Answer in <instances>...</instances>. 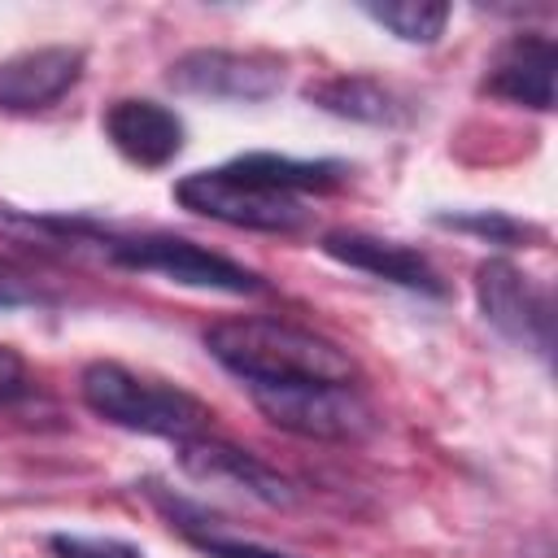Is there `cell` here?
I'll return each mask as SVG.
<instances>
[{"label":"cell","mask_w":558,"mask_h":558,"mask_svg":"<svg viewBox=\"0 0 558 558\" xmlns=\"http://www.w3.org/2000/svg\"><path fill=\"white\" fill-rule=\"evenodd\" d=\"M205 349L248 388L288 384H357V362L327 336L279 318H222L205 331Z\"/></svg>","instance_id":"6da1fadb"},{"label":"cell","mask_w":558,"mask_h":558,"mask_svg":"<svg viewBox=\"0 0 558 558\" xmlns=\"http://www.w3.org/2000/svg\"><path fill=\"white\" fill-rule=\"evenodd\" d=\"M78 392L92 414H100L113 427L144 432V436H166V440H187L205 436L209 427V405L174 384L144 379L126 371L122 362H92L78 375Z\"/></svg>","instance_id":"7a4b0ae2"},{"label":"cell","mask_w":558,"mask_h":558,"mask_svg":"<svg viewBox=\"0 0 558 558\" xmlns=\"http://www.w3.org/2000/svg\"><path fill=\"white\" fill-rule=\"evenodd\" d=\"M118 266H131V270H153L170 283H183V288H205V292H227V296H248V292H262V275L222 257V253H209L183 235H161V231H148V235H109L105 231V244H100Z\"/></svg>","instance_id":"3957f363"},{"label":"cell","mask_w":558,"mask_h":558,"mask_svg":"<svg viewBox=\"0 0 558 558\" xmlns=\"http://www.w3.org/2000/svg\"><path fill=\"white\" fill-rule=\"evenodd\" d=\"M174 201L201 218L227 222V227H244V231H301L305 227V205L288 192L262 187L227 166L218 170H196L187 179L174 183Z\"/></svg>","instance_id":"277c9868"},{"label":"cell","mask_w":558,"mask_h":558,"mask_svg":"<svg viewBox=\"0 0 558 558\" xmlns=\"http://www.w3.org/2000/svg\"><path fill=\"white\" fill-rule=\"evenodd\" d=\"M248 392L275 427L305 440H357L375 427V410L366 405L357 384H288Z\"/></svg>","instance_id":"5b68a950"},{"label":"cell","mask_w":558,"mask_h":558,"mask_svg":"<svg viewBox=\"0 0 558 558\" xmlns=\"http://www.w3.org/2000/svg\"><path fill=\"white\" fill-rule=\"evenodd\" d=\"M475 301L488 327L506 340L532 349L536 357L554 353V296L545 283L523 275L506 257H488L475 266Z\"/></svg>","instance_id":"8992f818"},{"label":"cell","mask_w":558,"mask_h":558,"mask_svg":"<svg viewBox=\"0 0 558 558\" xmlns=\"http://www.w3.org/2000/svg\"><path fill=\"white\" fill-rule=\"evenodd\" d=\"M170 87L209 100L257 105L283 87V61L275 52H227V48H192L170 65Z\"/></svg>","instance_id":"52a82bcc"},{"label":"cell","mask_w":558,"mask_h":558,"mask_svg":"<svg viewBox=\"0 0 558 558\" xmlns=\"http://www.w3.org/2000/svg\"><path fill=\"white\" fill-rule=\"evenodd\" d=\"M179 471L196 484L231 488L262 506H292V484L275 466H266L262 458H253L248 449H240L231 440H214V436L179 440Z\"/></svg>","instance_id":"ba28073f"},{"label":"cell","mask_w":558,"mask_h":558,"mask_svg":"<svg viewBox=\"0 0 558 558\" xmlns=\"http://www.w3.org/2000/svg\"><path fill=\"white\" fill-rule=\"evenodd\" d=\"M318 248H323L331 262H340V266H349V270H366V275L388 279V283H397V288L427 292V296H440V292H445L436 266H432L418 248H405V244H397V240H379V235H371V231L336 227V231H327V235L318 240Z\"/></svg>","instance_id":"9c48e42d"},{"label":"cell","mask_w":558,"mask_h":558,"mask_svg":"<svg viewBox=\"0 0 558 558\" xmlns=\"http://www.w3.org/2000/svg\"><path fill=\"white\" fill-rule=\"evenodd\" d=\"M554 65H558V48L549 35H514L493 52L484 92L545 113L554 109Z\"/></svg>","instance_id":"30bf717a"},{"label":"cell","mask_w":558,"mask_h":558,"mask_svg":"<svg viewBox=\"0 0 558 558\" xmlns=\"http://www.w3.org/2000/svg\"><path fill=\"white\" fill-rule=\"evenodd\" d=\"M83 74V48H31L9 61H0V109L31 113L61 100Z\"/></svg>","instance_id":"8fae6325"},{"label":"cell","mask_w":558,"mask_h":558,"mask_svg":"<svg viewBox=\"0 0 558 558\" xmlns=\"http://www.w3.org/2000/svg\"><path fill=\"white\" fill-rule=\"evenodd\" d=\"M105 135H109V144L126 161H135L144 170H157V166H170L179 157V148H183V118L174 109L157 105V100L126 96V100L109 105Z\"/></svg>","instance_id":"7c38bea8"},{"label":"cell","mask_w":558,"mask_h":558,"mask_svg":"<svg viewBox=\"0 0 558 558\" xmlns=\"http://www.w3.org/2000/svg\"><path fill=\"white\" fill-rule=\"evenodd\" d=\"M227 170L262 183V187H275V192H331L349 179V166L344 161H301V157H283V153H244L235 161H227Z\"/></svg>","instance_id":"4fadbf2b"},{"label":"cell","mask_w":558,"mask_h":558,"mask_svg":"<svg viewBox=\"0 0 558 558\" xmlns=\"http://www.w3.org/2000/svg\"><path fill=\"white\" fill-rule=\"evenodd\" d=\"M310 105L336 113V118H349V122H392L397 105H392V92L366 74H336V78H323L314 83L310 92Z\"/></svg>","instance_id":"5bb4252c"},{"label":"cell","mask_w":558,"mask_h":558,"mask_svg":"<svg viewBox=\"0 0 558 558\" xmlns=\"http://www.w3.org/2000/svg\"><path fill=\"white\" fill-rule=\"evenodd\" d=\"M362 13L405 44H436L449 22V4L440 0H384V4H362Z\"/></svg>","instance_id":"9a60e30c"},{"label":"cell","mask_w":558,"mask_h":558,"mask_svg":"<svg viewBox=\"0 0 558 558\" xmlns=\"http://www.w3.org/2000/svg\"><path fill=\"white\" fill-rule=\"evenodd\" d=\"M440 227H453V231H471V235H484L488 244H514V240H532L541 235L536 227L519 222V218H506L497 209H471V214H436Z\"/></svg>","instance_id":"2e32d148"},{"label":"cell","mask_w":558,"mask_h":558,"mask_svg":"<svg viewBox=\"0 0 558 558\" xmlns=\"http://www.w3.org/2000/svg\"><path fill=\"white\" fill-rule=\"evenodd\" d=\"M48 545H52L57 558H144L140 545L118 541V536H70V532H57Z\"/></svg>","instance_id":"e0dca14e"},{"label":"cell","mask_w":558,"mask_h":558,"mask_svg":"<svg viewBox=\"0 0 558 558\" xmlns=\"http://www.w3.org/2000/svg\"><path fill=\"white\" fill-rule=\"evenodd\" d=\"M187 536L205 558H288L279 549H266V545H253V541H235V536H218V532H187Z\"/></svg>","instance_id":"ac0fdd59"},{"label":"cell","mask_w":558,"mask_h":558,"mask_svg":"<svg viewBox=\"0 0 558 558\" xmlns=\"http://www.w3.org/2000/svg\"><path fill=\"white\" fill-rule=\"evenodd\" d=\"M31 301H39V288L31 283V275L17 270L13 262H0V310L31 305Z\"/></svg>","instance_id":"d6986e66"},{"label":"cell","mask_w":558,"mask_h":558,"mask_svg":"<svg viewBox=\"0 0 558 558\" xmlns=\"http://www.w3.org/2000/svg\"><path fill=\"white\" fill-rule=\"evenodd\" d=\"M26 392V362L9 344H0V401H13Z\"/></svg>","instance_id":"ffe728a7"}]
</instances>
